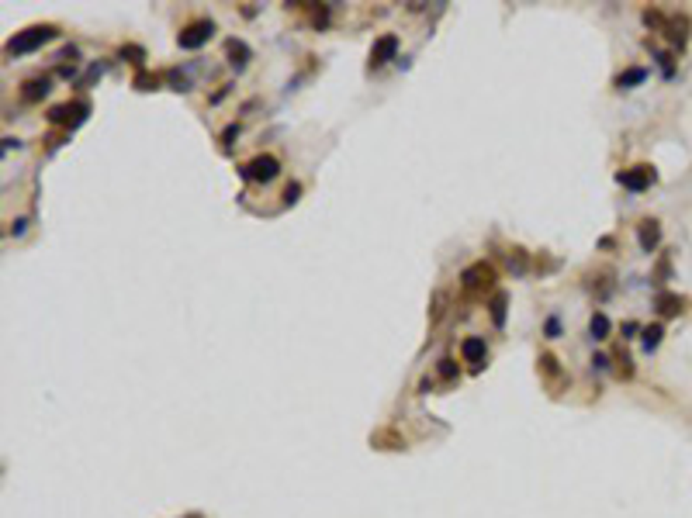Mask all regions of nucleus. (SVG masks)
Masks as SVG:
<instances>
[{"label":"nucleus","mask_w":692,"mask_h":518,"mask_svg":"<svg viewBox=\"0 0 692 518\" xmlns=\"http://www.w3.org/2000/svg\"><path fill=\"white\" fill-rule=\"evenodd\" d=\"M658 62H661L665 77H671V55H668V52H658Z\"/></svg>","instance_id":"nucleus-20"},{"label":"nucleus","mask_w":692,"mask_h":518,"mask_svg":"<svg viewBox=\"0 0 692 518\" xmlns=\"http://www.w3.org/2000/svg\"><path fill=\"white\" fill-rule=\"evenodd\" d=\"M281 173V162L274 159V155H256L249 166H242V177H249V180H274Z\"/></svg>","instance_id":"nucleus-4"},{"label":"nucleus","mask_w":692,"mask_h":518,"mask_svg":"<svg viewBox=\"0 0 692 518\" xmlns=\"http://www.w3.org/2000/svg\"><path fill=\"white\" fill-rule=\"evenodd\" d=\"M440 377H443V380H453V377H457V363H453V360H440Z\"/></svg>","instance_id":"nucleus-18"},{"label":"nucleus","mask_w":692,"mask_h":518,"mask_svg":"<svg viewBox=\"0 0 692 518\" xmlns=\"http://www.w3.org/2000/svg\"><path fill=\"white\" fill-rule=\"evenodd\" d=\"M610 329H612L610 318H606L602 311H595V314H592V321H588V332H592V338H595V342H599V338H610Z\"/></svg>","instance_id":"nucleus-12"},{"label":"nucleus","mask_w":692,"mask_h":518,"mask_svg":"<svg viewBox=\"0 0 692 518\" xmlns=\"http://www.w3.org/2000/svg\"><path fill=\"white\" fill-rule=\"evenodd\" d=\"M561 336V321L558 318H547V338H558Z\"/></svg>","instance_id":"nucleus-19"},{"label":"nucleus","mask_w":692,"mask_h":518,"mask_svg":"<svg viewBox=\"0 0 692 518\" xmlns=\"http://www.w3.org/2000/svg\"><path fill=\"white\" fill-rule=\"evenodd\" d=\"M395 49H399V38L395 35H381L371 49V66H384L388 59H395Z\"/></svg>","instance_id":"nucleus-8"},{"label":"nucleus","mask_w":692,"mask_h":518,"mask_svg":"<svg viewBox=\"0 0 692 518\" xmlns=\"http://www.w3.org/2000/svg\"><path fill=\"white\" fill-rule=\"evenodd\" d=\"M45 94H49V79H28L25 90H21V101L35 104V101H42Z\"/></svg>","instance_id":"nucleus-11"},{"label":"nucleus","mask_w":692,"mask_h":518,"mask_svg":"<svg viewBox=\"0 0 692 518\" xmlns=\"http://www.w3.org/2000/svg\"><path fill=\"white\" fill-rule=\"evenodd\" d=\"M644 79H647V70L634 66V70H627V73L616 77V87H620V90H623V87H637V83H644Z\"/></svg>","instance_id":"nucleus-14"},{"label":"nucleus","mask_w":692,"mask_h":518,"mask_svg":"<svg viewBox=\"0 0 692 518\" xmlns=\"http://www.w3.org/2000/svg\"><path fill=\"white\" fill-rule=\"evenodd\" d=\"M236 135H239V125H229V128H225V145H232Z\"/></svg>","instance_id":"nucleus-21"},{"label":"nucleus","mask_w":692,"mask_h":518,"mask_svg":"<svg viewBox=\"0 0 692 518\" xmlns=\"http://www.w3.org/2000/svg\"><path fill=\"white\" fill-rule=\"evenodd\" d=\"M298 190H301V187H298V183H291V187H288V194H284V197H288V201H298Z\"/></svg>","instance_id":"nucleus-22"},{"label":"nucleus","mask_w":692,"mask_h":518,"mask_svg":"<svg viewBox=\"0 0 692 518\" xmlns=\"http://www.w3.org/2000/svg\"><path fill=\"white\" fill-rule=\"evenodd\" d=\"M637 238H640V249L644 253H654L658 249V242H661V228H658V221H640V228H637Z\"/></svg>","instance_id":"nucleus-9"},{"label":"nucleus","mask_w":692,"mask_h":518,"mask_svg":"<svg viewBox=\"0 0 692 518\" xmlns=\"http://www.w3.org/2000/svg\"><path fill=\"white\" fill-rule=\"evenodd\" d=\"M658 311L665 314V318H671V314H682L686 311V297H679V294H658Z\"/></svg>","instance_id":"nucleus-10"},{"label":"nucleus","mask_w":692,"mask_h":518,"mask_svg":"<svg viewBox=\"0 0 692 518\" xmlns=\"http://www.w3.org/2000/svg\"><path fill=\"white\" fill-rule=\"evenodd\" d=\"M654 180H658V173H654L651 166H634V170H623V173H620V183H623L627 190H634V194L647 190Z\"/></svg>","instance_id":"nucleus-5"},{"label":"nucleus","mask_w":692,"mask_h":518,"mask_svg":"<svg viewBox=\"0 0 692 518\" xmlns=\"http://www.w3.org/2000/svg\"><path fill=\"white\" fill-rule=\"evenodd\" d=\"M464 290H471V294H478V290H488L492 280H495V270L488 266V263H475V266H467L464 270Z\"/></svg>","instance_id":"nucleus-3"},{"label":"nucleus","mask_w":692,"mask_h":518,"mask_svg":"<svg viewBox=\"0 0 692 518\" xmlns=\"http://www.w3.org/2000/svg\"><path fill=\"white\" fill-rule=\"evenodd\" d=\"M661 336H665V329H661V325H651V329H644V336H640L644 349H647V353H654V349L661 346Z\"/></svg>","instance_id":"nucleus-15"},{"label":"nucleus","mask_w":692,"mask_h":518,"mask_svg":"<svg viewBox=\"0 0 692 518\" xmlns=\"http://www.w3.org/2000/svg\"><path fill=\"white\" fill-rule=\"evenodd\" d=\"M686 18H671L668 21V38L675 42V45H686V38H689V31H686Z\"/></svg>","instance_id":"nucleus-13"},{"label":"nucleus","mask_w":692,"mask_h":518,"mask_svg":"<svg viewBox=\"0 0 692 518\" xmlns=\"http://www.w3.org/2000/svg\"><path fill=\"white\" fill-rule=\"evenodd\" d=\"M506 301H509L506 294H495V297H492V321H495L499 329L506 325Z\"/></svg>","instance_id":"nucleus-17"},{"label":"nucleus","mask_w":692,"mask_h":518,"mask_svg":"<svg viewBox=\"0 0 692 518\" xmlns=\"http://www.w3.org/2000/svg\"><path fill=\"white\" fill-rule=\"evenodd\" d=\"M49 38H55V28L53 25L25 28L21 35H14V38L7 42V52H11V55H25V52H35L38 45H45Z\"/></svg>","instance_id":"nucleus-1"},{"label":"nucleus","mask_w":692,"mask_h":518,"mask_svg":"<svg viewBox=\"0 0 692 518\" xmlns=\"http://www.w3.org/2000/svg\"><path fill=\"white\" fill-rule=\"evenodd\" d=\"M229 55H232V66L242 70V66H246V59H249V49L242 45L239 38H229Z\"/></svg>","instance_id":"nucleus-16"},{"label":"nucleus","mask_w":692,"mask_h":518,"mask_svg":"<svg viewBox=\"0 0 692 518\" xmlns=\"http://www.w3.org/2000/svg\"><path fill=\"white\" fill-rule=\"evenodd\" d=\"M87 111H90V104L87 101H73V104H59V107H53L49 111V121L53 125H80L83 118H87Z\"/></svg>","instance_id":"nucleus-2"},{"label":"nucleus","mask_w":692,"mask_h":518,"mask_svg":"<svg viewBox=\"0 0 692 518\" xmlns=\"http://www.w3.org/2000/svg\"><path fill=\"white\" fill-rule=\"evenodd\" d=\"M208 38H212V21H194V25H187L184 31L177 35L180 49H201Z\"/></svg>","instance_id":"nucleus-6"},{"label":"nucleus","mask_w":692,"mask_h":518,"mask_svg":"<svg viewBox=\"0 0 692 518\" xmlns=\"http://www.w3.org/2000/svg\"><path fill=\"white\" fill-rule=\"evenodd\" d=\"M460 356H464V363H471V366H481L485 356H488L485 338H481V336H467L464 342H460Z\"/></svg>","instance_id":"nucleus-7"}]
</instances>
